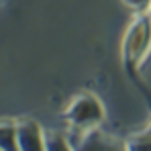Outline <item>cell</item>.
<instances>
[{"mask_svg":"<svg viewBox=\"0 0 151 151\" xmlns=\"http://www.w3.org/2000/svg\"><path fill=\"white\" fill-rule=\"evenodd\" d=\"M123 65H125L127 76L143 90L147 96V102L151 106V92L147 90L145 82H141L139 70L145 61V57L151 51V12H135L131 25L127 27V33L123 37Z\"/></svg>","mask_w":151,"mask_h":151,"instance_id":"obj_1","label":"cell"},{"mask_svg":"<svg viewBox=\"0 0 151 151\" xmlns=\"http://www.w3.org/2000/svg\"><path fill=\"white\" fill-rule=\"evenodd\" d=\"M63 119L70 127V133H80L82 139L98 129L106 119V110L100 98L92 92H80L78 96L72 98L68 108L63 110ZM82 145V143H80Z\"/></svg>","mask_w":151,"mask_h":151,"instance_id":"obj_2","label":"cell"},{"mask_svg":"<svg viewBox=\"0 0 151 151\" xmlns=\"http://www.w3.org/2000/svg\"><path fill=\"white\" fill-rule=\"evenodd\" d=\"M19 149H45V133L35 121H23L17 125Z\"/></svg>","mask_w":151,"mask_h":151,"instance_id":"obj_3","label":"cell"},{"mask_svg":"<svg viewBox=\"0 0 151 151\" xmlns=\"http://www.w3.org/2000/svg\"><path fill=\"white\" fill-rule=\"evenodd\" d=\"M0 149H19L17 147V125L0 123Z\"/></svg>","mask_w":151,"mask_h":151,"instance_id":"obj_4","label":"cell"},{"mask_svg":"<svg viewBox=\"0 0 151 151\" xmlns=\"http://www.w3.org/2000/svg\"><path fill=\"white\" fill-rule=\"evenodd\" d=\"M125 147H129V149H151V125L143 133L133 135L125 143Z\"/></svg>","mask_w":151,"mask_h":151,"instance_id":"obj_5","label":"cell"},{"mask_svg":"<svg viewBox=\"0 0 151 151\" xmlns=\"http://www.w3.org/2000/svg\"><path fill=\"white\" fill-rule=\"evenodd\" d=\"M123 4L133 12H145L151 8V0H123Z\"/></svg>","mask_w":151,"mask_h":151,"instance_id":"obj_6","label":"cell"},{"mask_svg":"<svg viewBox=\"0 0 151 151\" xmlns=\"http://www.w3.org/2000/svg\"><path fill=\"white\" fill-rule=\"evenodd\" d=\"M149 12H151V8H149Z\"/></svg>","mask_w":151,"mask_h":151,"instance_id":"obj_7","label":"cell"}]
</instances>
